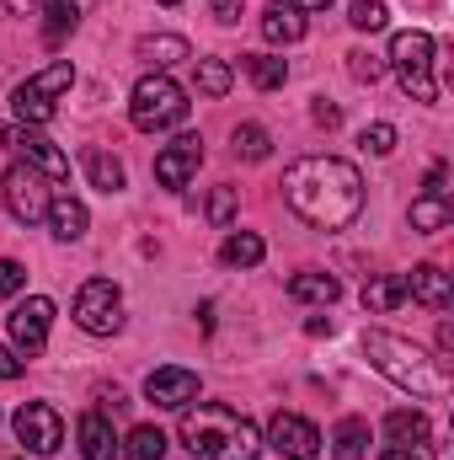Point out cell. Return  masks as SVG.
<instances>
[{"label": "cell", "mask_w": 454, "mask_h": 460, "mask_svg": "<svg viewBox=\"0 0 454 460\" xmlns=\"http://www.w3.org/2000/svg\"><path fill=\"white\" fill-rule=\"evenodd\" d=\"M347 22H353L358 32H380L390 16H385V0H353V5H347Z\"/></svg>", "instance_id": "cell-32"}, {"label": "cell", "mask_w": 454, "mask_h": 460, "mask_svg": "<svg viewBox=\"0 0 454 460\" xmlns=\"http://www.w3.org/2000/svg\"><path fill=\"white\" fill-rule=\"evenodd\" d=\"M22 369H27V364H22V358H16L11 348H0V380H16Z\"/></svg>", "instance_id": "cell-37"}, {"label": "cell", "mask_w": 454, "mask_h": 460, "mask_svg": "<svg viewBox=\"0 0 454 460\" xmlns=\"http://www.w3.org/2000/svg\"><path fill=\"white\" fill-rule=\"evenodd\" d=\"M144 396H150L155 407H166V412H182V407L198 402V375L182 369V364H161V369H150Z\"/></svg>", "instance_id": "cell-13"}, {"label": "cell", "mask_w": 454, "mask_h": 460, "mask_svg": "<svg viewBox=\"0 0 454 460\" xmlns=\"http://www.w3.org/2000/svg\"><path fill=\"white\" fill-rule=\"evenodd\" d=\"M75 86V65L70 59H59V65H48V70H38V75H27L16 92H11V108L22 123H48V118L59 113V97Z\"/></svg>", "instance_id": "cell-6"}, {"label": "cell", "mask_w": 454, "mask_h": 460, "mask_svg": "<svg viewBox=\"0 0 454 460\" xmlns=\"http://www.w3.org/2000/svg\"><path fill=\"white\" fill-rule=\"evenodd\" d=\"M262 38H267V43H300V38H305V11H300L294 0H273V5L262 11Z\"/></svg>", "instance_id": "cell-16"}, {"label": "cell", "mask_w": 454, "mask_h": 460, "mask_svg": "<svg viewBox=\"0 0 454 460\" xmlns=\"http://www.w3.org/2000/svg\"><path fill=\"white\" fill-rule=\"evenodd\" d=\"M358 145L374 150V155H390V150H396V128H390V123H374V128L358 134Z\"/></svg>", "instance_id": "cell-33"}, {"label": "cell", "mask_w": 454, "mask_h": 460, "mask_svg": "<svg viewBox=\"0 0 454 460\" xmlns=\"http://www.w3.org/2000/svg\"><path fill=\"white\" fill-rule=\"evenodd\" d=\"M380 460H423V456H417V450H401V445H390Z\"/></svg>", "instance_id": "cell-40"}, {"label": "cell", "mask_w": 454, "mask_h": 460, "mask_svg": "<svg viewBox=\"0 0 454 460\" xmlns=\"http://www.w3.org/2000/svg\"><path fill=\"white\" fill-rule=\"evenodd\" d=\"M75 434H81V456L86 460H118V450H123L118 434H113V423H108L102 412H86Z\"/></svg>", "instance_id": "cell-17"}, {"label": "cell", "mask_w": 454, "mask_h": 460, "mask_svg": "<svg viewBox=\"0 0 454 460\" xmlns=\"http://www.w3.org/2000/svg\"><path fill=\"white\" fill-rule=\"evenodd\" d=\"M294 5H300V11H327L332 0H294Z\"/></svg>", "instance_id": "cell-42"}, {"label": "cell", "mask_w": 454, "mask_h": 460, "mask_svg": "<svg viewBox=\"0 0 454 460\" xmlns=\"http://www.w3.org/2000/svg\"><path fill=\"white\" fill-rule=\"evenodd\" d=\"M230 81H235V70H230L225 59H198V92L204 97H225Z\"/></svg>", "instance_id": "cell-30"}, {"label": "cell", "mask_w": 454, "mask_h": 460, "mask_svg": "<svg viewBox=\"0 0 454 460\" xmlns=\"http://www.w3.org/2000/svg\"><path fill=\"white\" fill-rule=\"evenodd\" d=\"M230 150H235L240 161H267L273 139H267V128H257V123H240V128L230 134Z\"/></svg>", "instance_id": "cell-29"}, {"label": "cell", "mask_w": 454, "mask_h": 460, "mask_svg": "<svg viewBox=\"0 0 454 460\" xmlns=\"http://www.w3.org/2000/svg\"><path fill=\"white\" fill-rule=\"evenodd\" d=\"M450 348H454V327L444 322V327H439V353H450Z\"/></svg>", "instance_id": "cell-41"}, {"label": "cell", "mask_w": 454, "mask_h": 460, "mask_svg": "<svg viewBox=\"0 0 454 460\" xmlns=\"http://www.w3.org/2000/svg\"><path fill=\"white\" fill-rule=\"evenodd\" d=\"M75 322L92 332V338H113L123 327V289L113 279H86L81 295H75Z\"/></svg>", "instance_id": "cell-8"}, {"label": "cell", "mask_w": 454, "mask_h": 460, "mask_svg": "<svg viewBox=\"0 0 454 460\" xmlns=\"http://www.w3.org/2000/svg\"><path fill=\"white\" fill-rule=\"evenodd\" d=\"M16 460H22V456H16Z\"/></svg>", "instance_id": "cell-45"}, {"label": "cell", "mask_w": 454, "mask_h": 460, "mask_svg": "<svg viewBox=\"0 0 454 460\" xmlns=\"http://www.w3.org/2000/svg\"><path fill=\"white\" fill-rule=\"evenodd\" d=\"M347 70H353V81H380L385 75V59H374V54H347Z\"/></svg>", "instance_id": "cell-34"}, {"label": "cell", "mask_w": 454, "mask_h": 460, "mask_svg": "<svg viewBox=\"0 0 454 460\" xmlns=\"http://www.w3.org/2000/svg\"><path fill=\"white\" fill-rule=\"evenodd\" d=\"M363 353H369V364H374L390 385H401V391H412V396H423V402H444V396H450V369H444V358L423 353L412 338L385 332V327H369V332H363Z\"/></svg>", "instance_id": "cell-3"}, {"label": "cell", "mask_w": 454, "mask_h": 460, "mask_svg": "<svg viewBox=\"0 0 454 460\" xmlns=\"http://www.w3.org/2000/svg\"><path fill=\"white\" fill-rule=\"evenodd\" d=\"M332 450H337V460H363L369 456V423L363 418H342L337 434H332Z\"/></svg>", "instance_id": "cell-26"}, {"label": "cell", "mask_w": 454, "mask_h": 460, "mask_svg": "<svg viewBox=\"0 0 454 460\" xmlns=\"http://www.w3.org/2000/svg\"><path fill=\"white\" fill-rule=\"evenodd\" d=\"M406 279V300H417V305H428V311H450L454 289H450V273L439 268V262H417L412 273H401Z\"/></svg>", "instance_id": "cell-15"}, {"label": "cell", "mask_w": 454, "mask_h": 460, "mask_svg": "<svg viewBox=\"0 0 454 460\" xmlns=\"http://www.w3.org/2000/svg\"><path fill=\"white\" fill-rule=\"evenodd\" d=\"M401 300H406V279H401V273H385V279H369V284H363V305H369L374 316L396 311Z\"/></svg>", "instance_id": "cell-24"}, {"label": "cell", "mask_w": 454, "mask_h": 460, "mask_svg": "<svg viewBox=\"0 0 454 460\" xmlns=\"http://www.w3.org/2000/svg\"><path fill=\"white\" fill-rule=\"evenodd\" d=\"M267 445L284 460H321V429L310 418H300V412H278L267 423Z\"/></svg>", "instance_id": "cell-9"}, {"label": "cell", "mask_w": 454, "mask_h": 460, "mask_svg": "<svg viewBox=\"0 0 454 460\" xmlns=\"http://www.w3.org/2000/svg\"><path fill=\"white\" fill-rule=\"evenodd\" d=\"M43 16H48V43H59L81 22V5L75 0H43Z\"/></svg>", "instance_id": "cell-31"}, {"label": "cell", "mask_w": 454, "mask_h": 460, "mask_svg": "<svg viewBox=\"0 0 454 460\" xmlns=\"http://www.w3.org/2000/svg\"><path fill=\"white\" fill-rule=\"evenodd\" d=\"M11 429H16V439H22L32 456H54V450L65 445V423H59V412H54L48 402H27V407L11 418Z\"/></svg>", "instance_id": "cell-10"}, {"label": "cell", "mask_w": 454, "mask_h": 460, "mask_svg": "<svg viewBox=\"0 0 454 460\" xmlns=\"http://www.w3.org/2000/svg\"><path fill=\"white\" fill-rule=\"evenodd\" d=\"M118 456H123V460H161V456H166V434H161L155 423H139Z\"/></svg>", "instance_id": "cell-28"}, {"label": "cell", "mask_w": 454, "mask_h": 460, "mask_svg": "<svg viewBox=\"0 0 454 460\" xmlns=\"http://www.w3.org/2000/svg\"><path fill=\"white\" fill-rule=\"evenodd\" d=\"M385 434H390V445H401V450H417V445L433 439V429H428V418H423L417 407H396V412L385 418Z\"/></svg>", "instance_id": "cell-19"}, {"label": "cell", "mask_w": 454, "mask_h": 460, "mask_svg": "<svg viewBox=\"0 0 454 460\" xmlns=\"http://www.w3.org/2000/svg\"><path fill=\"white\" fill-rule=\"evenodd\" d=\"M209 5H214V16H220V22H240V0H209Z\"/></svg>", "instance_id": "cell-38"}, {"label": "cell", "mask_w": 454, "mask_h": 460, "mask_svg": "<svg viewBox=\"0 0 454 460\" xmlns=\"http://www.w3.org/2000/svg\"><path fill=\"white\" fill-rule=\"evenodd\" d=\"M390 65L401 75V92L412 102H433L439 97V81H433V38L423 27H406L390 38Z\"/></svg>", "instance_id": "cell-5"}, {"label": "cell", "mask_w": 454, "mask_h": 460, "mask_svg": "<svg viewBox=\"0 0 454 460\" xmlns=\"http://www.w3.org/2000/svg\"><path fill=\"white\" fill-rule=\"evenodd\" d=\"M177 439L188 445V456L193 460H257V450H262L257 423L240 418L235 407H220V402L182 407Z\"/></svg>", "instance_id": "cell-2"}, {"label": "cell", "mask_w": 454, "mask_h": 460, "mask_svg": "<svg viewBox=\"0 0 454 460\" xmlns=\"http://www.w3.org/2000/svg\"><path fill=\"white\" fill-rule=\"evenodd\" d=\"M289 295H294V300H316V305H332V300L342 295V284L332 279V273H316V268H310V273H294V279H289Z\"/></svg>", "instance_id": "cell-25"}, {"label": "cell", "mask_w": 454, "mask_h": 460, "mask_svg": "<svg viewBox=\"0 0 454 460\" xmlns=\"http://www.w3.org/2000/svg\"><path fill=\"white\" fill-rule=\"evenodd\" d=\"M43 220H48V230H54L59 241H81V235H86V204L70 199V193H54Z\"/></svg>", "instance_id": "cell-18"}, {"label": "cell", "mask_w": 454, "mask_h": 460, "mask_svg": "<svg viewBox=\"0 0 454 460\" xmlns=\"http://www.w3.org/2000/svg\"><path fill=\"white\" fill-rule=\"evenodd\" d=\"M0 145H11V150H22L27 155V166H38L48 182H59V177H70V155L54 145V139H43V134H32L27 123L22 128H0Z\"/></svg>", "instance_id": "cell-11"}, {"label": "cell", "mask_w": 454, "mask_h": 460, "mask_svg": "<svg viewBox=\"0 0 454 460\" xmlns=\"http://www.w3.org/2000/svg\"><path fill=\"white\" fill-rule=\"evenodd\" d=\"M27 284V273H22V262H11V257H0V300L5 295H16Z\"/></svg>", "instance_id": "cell-36"}, {"label": "cell", "mask_w": 454, "mask_h": 460, "mask_svg": "<svg viewBox=\"0 0 454 460\" xmlns=\"http://www.w3.org/2000/svg\"><path fill=\"white\" fill-rule=\"evenodd\" d=\"M0 199H5L11 220H22V226H38V220L48 215V199H54V188H48V177H43L38 166L16 161V166H5V177H0Z\"/></svg>", "instance_id": "cell-7"}, {"label": "cell", "mask_w": 454, "mask_h": 460, "mask_svg": "<svg viewBox=\"0 0 454 460\" xmlns=\"http://www.w3.org/2000/svg\"><path fill=\"white\" fill-rule=\"evenodd\" d=\"M48 322H54V300H43V295L22 300V305L5 316L11 343L22 348V353H43V343H48Z\"/></svg>", "instance_id": "cell-14"}, {"label": "cell", "mask_w": 454, "mask_h": 460, "mask_svg": "<svg viewBox=\"0 0 454 460\" xmlns=\"http://www.w3.org/2000/svg\"><path fill=\"white\" fill-rule=\"evenodd\" d=\"M284 199L289 209L316 230H347L363 215V177L353 161L337 155H305L284 172Z\"/></svg>", "instance_id": "cell-1"}, {"label": "cell", "mask_w": 454, "mask_h": 460, "mask_svg": "<svg viewBox=\"0 0 454 460\" xmlns=\"http://www.w3.org/2000/svg\"><path fill=\"white\" fill-rule=\"evenodd\" d=\"M134 54H139L144 65H155L161 75H166V65H177V59H193L188 38H177V32H161V38H139V43H134Z\"/></svg>", "instance_id": "cell-20"}, {"label": "cell", "mask_w": 454, "mask_h": 460, "mask_svg": "<svg viewBox=\"0 0 454 460\" xmlns=\"http://www.w3.org/2000/svg\"><path fill=\"white\" fill-rule=\"evenodd\" d=\"M230 215H235V188H214V199H209V220H214V226H230Z\"/></svg>", "instance_id": "cell-35"}, {"label": "cell", "mask_w": 454, "mask_h": 460, "mask_svg": "<svg viewBox=\"0 0 454 460\" xmlns=\"http://www.w3.org/2000/svg\"><path fill=\"white\" fill-rule=\"evenodd\" d=\"M5 5H11L16 16H27V5H38V0H5Z\"/></svg>", "instance_id": "cell-43"}, {"label": "cell", "mask_w": 454, "mask_h": 460, "mask_svg": "<svg viewBox=\"0 0 454 460\" xmlns=\"http://www.w3.org/2000/svg\"><path fill=\"white\" fill-rule=\"evenodd\" d=\"M450 220H454L450 193H423V199H412V230L433 235V230H444Z\"/></svg>", "instance_id": "cell-22"}, {"label": "cell", "mask_w": 454, "mask_h": 460, "mask_svg": "<svg viewBox=\"0 0 454 460\" xmlns=\"http://www.w3.org/2000/svg\"><path fill=\"white\" fill-rule=\"evenodd\" d=\"M128 118H134V128H144V134H161V128H177L182 118H188V92L171 81V75H144L139 86H134V97H128Z\"/></svg>", "instance_id": "cell-4"}, {"label": "cell", "mask_w": 454, "mask_h": 460, "mask_svg": "<svg viewBox=\"0 0 454 460\" xmlns=\"http://www.w3.org/2000/svg\"><path fill=\"white\" fill-rule=\"evenodd\" d=\"M161 5H182V0H161Z\"/></svg>", "instance_id": "cell-44"}, {"label": "cell", "mask_w": 454, "mask_h": 460, "mask_svg": "<svg viewBox=\"0 0 454 460\" xmlns=\"http://www.w3.org/2000/svg\"><path fill=\"white\" fill-rule=\"evenodd\" d=\"M198 166H204V139H198V134H177V139L155 155V182H161V188H188Z\"/></svg>", "instance_id": "cell-12"}, {"label": "cell", "mask_w": 454, "mask_h": 460, "mask_svg": "<svg viewBox=\"0 0 454 460\" xmlns=\"http://www.w3.org/2000/svg\"><path fill=\"white\" fill-rule=\"evenodd\" d=\"M267 257V246H262V235H251V230H230L225 246H220V262L225 268H257Z\"/></svg>", "instance_id": "cell-21"}, {"label": "cell", "mask_w": 454, "mask_h": 460, "mask_svg": "<svg viewBox=\"0 0 454 460\" xmlns=\"http://www.w3.org/2000/svg\"><path fill=\"white\" fill-rule=\"evenodd\" d=\"M240 70L251 75V86H257V92H278V86L289 81V65H284V59H273V54H240Z\"/></svg>", "instance_id": "cell-23"}, {"label": "cell", "mask_w": 454, "mask_h": 460, "mask_svg": "<svg viewBox=\"0 0 454 460\" xmlns=\"http://www.w3.org/2000/svg\"><path fill=\"white\" fill-rule=\"evenodd\" d=\"M316 123H327V128H337V123H342V108H332V102H316Z\"/></svg>", "instance_id": "cell-39"}, {"label": "cell", "mask_w": 454, "mask_h": 460, "mask_svg": "<svg viewBox=\"0 0 454 460\" xmlns=\"http://www.w3.org/2000/svg\"><path fill=\"white\" fill-rule=\"evenodd\" d=\"M86 177H92V188H102V193H118L123 188V161L108 155V150H86Z\"/></svg>", "instance_id": "cell-27"}]
</instances>
